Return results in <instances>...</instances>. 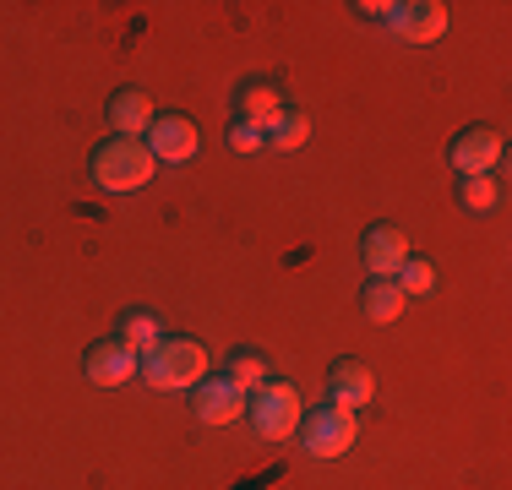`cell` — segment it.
<instances>
[{
	"label": "cell",
	"mask_w": 512,
	"mask_h": 490,
	"mask_svg": "<svg viewBox=\"0 0 512 490\" xmlns=\"http://www.w3.org/2000/svg\"><path fill=\"white\" fill-rule=\"evenodd\" d=\"M246 420L251 431L262 441H289L300 431V420H306V403H300V387L284 382V376H273V382H262L246 398Z\"/></svg>",
	"instance_id": "cell-3"
},
{
	"label": "cell",
	"mask_w": 512,
	"mask_h": 490,
	"mask_svg": "<svg viewBox=\"0 0 512 490\" xmlns=\"http://www.w3.org/2000/svg\"><path fill=\"white\" fill-rule=\"evenodd\" d=\"M82 376H88L93 387H120V382L137 376V354H131L120 338H99V343H88V354H82Z\"/></svg>",
	"instance_id": "cell-11"
},
{
	"label": "cell",
	"mask_w": 512,
	"mask_h": 490,
	"mask_svg": "<svg viewBox=\"0 0 512 490\" xmlns=\"http://www.w3.org/2000/svg\"><path fill=\"white\" fill-rule=\"evenodd\" d=\"M218 376H229V382H235V387L251 398V392L262 387V382H273V365H267L262 349H235V354L224 360V371H218Z\"/></svg>",
	"instance_id": "cell-17"
},
{
	"label": "cell",
	"mask_w": 512,
	"mask_h": 490,
	"mask_svg": "<svg viewBox=\"0 0 512 490\" xmlns=\"http://www.w3.org/2000/svg\"><path fill=\"white\" fill-rule=\"evenodd\" d=\"M207 365H213V360H207V349L197 338H164L153 354H142V360H137V376L153 392H191L202 376H213Z\"/></svg>",
	"instance_id": "cell-2"
},
{
	"label": "cell",
	"mask_w": 512,
	"mask_h": 490,
	"mask_svg": "<svg viewBox=\"0 0 512 490\" xmlns=\"http://www.w3.org/2000/svg\"><path fill=\"white\" fill-rule=\"evenodd\" d=\"M229 147H235V153H262L267 137H262V126H251V120H235V126H229Z\"/></svg>",
	"instance_id": "cell-20"
},
{
	"label": "cell",
	"mask_w": 512,
	"mask_h": 490,
	"mask_svg": "<svg viewBox=\"0 0 512 490\" xmlns=\"http://www.w3.org/2000/svg\"><path fill=\"white\" fill-rule=\"evenodd\" d=\"M502 131L496 126H463L453 142H447V164L458 169L463 180H474V175H496L502 169Z\"/></svg>",
	"instance_id": "cell-5"
},
{
	"label": "cell",
	"mask_w": 512,
	"mask_h": 490,
	"mask_svg": "<svg viewBox=\"0 0 512 490\" xmlns=\"http://www.w3.org/2000/svg\"><path fill=\"white\" fill-rule=\"evenodd\" d=\"M262 137H267V147H273V153H295V147L311 142V115H306V109H295V104H284Z\"/></svg>",
	"instance_id": "cell-16"
},
{
	"label": "cell",
	"mask_w": 512,
	"mask_h": 490,
	"mask_svg": "<svg viewBox=\"0 0 512 490\" xmlns=\"http://www.w3.org/2000/svg\"><path fill=\"white\" fill-rule=\"evenodd\" d=\"M371 398H376V376L365 371V360H355V354H349V360H338L333 371H327V403H333V409L360 414Z\"/></svg>",
	"instance_id": "cell-10"
},
{
	"label": "cell",
	"mask_w": 512,
	"mask_h": 490,
	"mask_svg": "<svg viewBox=\"0 0 512 490\" xmlns=\"http://www.w3.org/2000/svg\"><path fill=\"white\" fill-rule=\"evenodd\" d=\"M278 109H284V82H273V77L240 82V93H235V120H251V126L267 131Z\"/></svg>",
	"instance_id": "cell-13"
},
{
	"label": "cell",
	"mask_w": 512,
	"mask_h": 490,
	"mask_svg": "<svg viewBox=\"0 0 512 490\" xmlns=\"http://www.w3.org/2000/svg\"><path fill=\"white\" fill-rule=\"evenodd\" d=\"M191 414H197L202 425H235L240 414H246V392L229 382V376H202V382L191 387Z\"/></svg>",
	"instance_id": "cell-8"
},
{
	"label": "cell",
	"mask_w": 512,
	"mask_h": 490,
	"mask_svg": "<svg viewBox=\"0 0 512 490\" xmlns=\"http://www.w3.org/2000/svg\"><path fill=\"white\" fill-rule=\"evenodd\" d=\"M142 142H148L153 164H191V158L202 153V131L191 115H153V126Z\"/></svg>",
	"instance_id": "cell-6"
},
{
	"label": "cell",
	"mask_w": 512,
	"mask_h": 490,
	"mask_svg": "<svg viewBox=\"0 0 512 490\" xmlns=\"http://www.w3.org/2000/svg\"><path fill=\"white\" fill-rule=\"evenodd\" d=\"M496 202H502V180L496 175H474L458 186V207L463 213H496Z\"/></svg>",
	"instance_id": "cell-18"
},
{
	"label": "cell",
	"mask_w": 512,
	"mask_h": 490,
	"mask_svg": "<svg viewBox=\"0 0 512 490\" xmlns=\"http://www.w3.org/2000/svg\"><path fill=\"white\" fill-rule=\"evenodd\" d=\"M120 343H126L131 354H153L158 343H164V316L158 311H148V305H137V311H126L120 316Z\"/></svg>",
	"instance_id": "cell-14"
},
{
	"label": "cell",
	"mask_w": 512,
	"mask_h": 490,
	"mask_svg": "<svg viewBox=\"0 0 512 490\" xmlns=\"http://www.w3.org/2000/svg\"><path fill=\"white\" fill-rule=\"evenodd\" d=\"M153 98L142 93V88H120L115 98H109V131L115 137H131V142H142L148 137V126H153Z\"/></svg>",
	"instance_id": "cell-12"
},
{
	"label": "cell",
	"mask_w": 512,
	"mask_h": 490,
	"mask_svg": "<svg viewBox=\"0 0 512 490\" xmlns=\"http://www.w3.org/2000/svg\"><path fill=\"white\" fill-rule=\"evenodd\" d=\"M404 289L393 284V278H365V289H360V311L371 316L376 327H387V322H398L404 316Z\"/></svg>",
	"instance_id": "cell-15"
},
{
	"label": "cell",
	"mask_w": 512,
	"mask_h": 490,
	"mask_svg": "<svg viewBox=\"0 0 512 490\" xmlns=\"http://www.w3.org/2000/svg\"><path fill=\"white\" fill-rule=\"evenodd\" d=\"M382 22L404 44H436L447 33V6L442 0H398V6H387Z\"/></svg>",
	"instance_id": "cell-7"
},
{
	"label": "cell",
	"mask_w": 512,
	"mask_h": 490,
	"mask_svg": "<svg viewBox=\"0 0 512 490\" xmlns=\"http://www.w3.org/2000/svg\"><path fill=\"white\" fill-rule=\"evenodd\" d=\"M393 284L404 289V300H409V294H431L436 289V262H425V256L409 251V262L393 273Z\"/></svg>",
	"instance_id": "cell-19"
},
{
	"label": "cell",
	"mask_w": 512,
	"mask_h": 490,
	"mask_svg": "<svg viewBox=\"0 0 512 490\" xmlns=\"http://www.w3.org/2000/svg\"><path fill=\"white\" fill-rule=\"evenodd\" d=\"M295 436L306 441V458H344L360 441V420L344 409H333V403H322V409H311L306 420H300Z\"/></svg>",
	"instance_id": "cell-4"
},
{
	"label": "cell",
	"mask_w": 512,
	"mask_h": 490,
	"mask_svg": "<svg viewBox=\"0 0 512 490\" xmlns=\"http://www.w3.org/2000/svg\"><path fill=\"white\" fill-rule=\"evenodd\" d=\"M409 262V235L398 224H371L360 235V267L371 278H393Z\"/></svg>",
	"instance_id": "cell-9"
},
{
	"label": "cell",
	"mask_w": 512,
	"mask_h": 490,
	"mask_svg": "<svg viewBox=\"0 0 512 490\" xmlns=\"http://www.w3.org/2000/svg\"><path fill=\"white\" fill-rule=\"evenodd\" d=\"M153 153H148V142H131V137H109L93 147V158H88V175H93V186L109 191V196H131V191H142V186H153Z\"/></svg>",
	"instance_id": "cell-1"
}]
</instances>
